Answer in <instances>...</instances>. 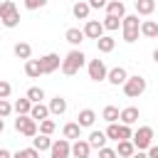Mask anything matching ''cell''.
I'll use <instances>...</instances> for the list:
<instances>
[{
    "mask_svg": "<svg viewBox=\"0 0 158 158\" xmlns=\"http://www.w3.org/2000/svg\"><path fill=\"white\" fill-rule=\"evenodd\" d=\"M44 5H47V0H25V7L27 10H40Z\"/></svg>",
    "mask_w": 158,
    "mask_h": 158,
    "instance_id": "60d3db41",
    "label": "cell"
},
{
    "mask_svg": "<svg viewBox=\"0 0 158 158\" xmlns=\"http://www.w3.org/2000/svg\"><path fill=\"white\" fill-rule=\"evenodd\" d=\"M153 62H156V64H158V47H156V49H153Z\"/></svg>",
    "mask_w": 158,
    "mask_h": 158,
    "instance_id": "bcb514c9",
    "label": "cell"
},
{
    "mask_svg": "<svg viewBox=\"0 0 158 158\" xmlns=\"http://www.w3.org/2000/svg\"><path fill=\"white\" fill-rule=\"evenodd\" d=\"M30 116L40 123V121H44V118H49V106H44V104H32V111H30Z\"/></svg>",
    "mask_w": 158,
    "mask_h": 158,
    "instance_id": "4316f807",
    "label": "cell"
},
{
    "mask_svg": "<svg viewBox=\"0 0 158 158\" xmlns=\"http://www.w3.org/2000/svg\"><path fill=\"white\" fill-rule=\"evenodd\" d=\"M126 79H128V72H126L123 67H114V69H109V77H106L109 84H114V86H123Z\"/></svg>",
    "mask_w": 158,
    "mask_h": 158,
    "instance_id": "30bf717a",
    "label": "cell"
},
{
    "mask_svg": "<svg viewBox=\"0 0 158 158\" xmlns=\"http://www.w3.org/2000/svg\"><path fill=\"white\" fill-rule=\"evenodd\" d=\"M69 156H72V143H69L67 138H59V141L52 143L49 158H69Z\"/></svg>",
    "mask_w": 158,
    "mask_h": 158,
    "instance_id": "52a82bcc",
    "label": "cell"
},
{
    "mask_svg": "<svg viewBox=\"0 0 158 158\" xmlns=\"http://www.w3.org/2000/svg\"><path fill=\"white\" fill-rule=\"evenodd\" d=\"M0 22H2L5 27H10V30H12V27H17V25H20V12H12V15H7V17H5V20H0Z\"/></svg>",
    "mask_w": 158,
    "mask_h": 158,
    "instance_id": "d590c367",
    "label": "cell"
},
{
    "mask_svg": "<svg viewBox=\"0 0 158 158\" xmlns=\"http://www.w3.org/2000/svg\"><path fill=\"white\" fill-rule=\"evenodd\" d=\"M99 158H118V156H116V148L104 146V148H99Z\"/></svg>",
    "mask_w": 158,
    "mask_h": 158,
    "instance_id": "ab89813d",
    "label": "cell"
},
{
    "mask_svg": "<svg viewBox=\"0 0 158 158\" xmlns=\"http://www.w3.org/2000/svg\"><path fill=\"white\" fill-rule=\"evenodd\" d=\"M10 94H12V84L5 81V79H0V99H7Z\"/></svg>",
    "mask_w": 158,
    "mask_h": 158,
    "instance_id": "74e56055",
    "label": "cell"
},
{
    "mask_svg": "<svg viewBox=\"0 0 158 158\" xmlns=\"http://www.w3.org/2000/svg\"><path fill=\"white\" fill-rule=\"evenodd\" d=\"M47 106H49V114H54V116H62V114L67 111V99L57 94L54 99H49V104H47Z\"/></svg>",
    "mask_w": 158,
    "mask_h": 158,
    "instance_id": "9a60e30c",
    "label": "cell"
},
{
    "mask_svg": "<svg viewBox=\"0 0 158 158\" xmlns=\"http://www.w3.org/2000/svg\"><path fill=\"white\" fill-rule=\"evenodd\" d=\"M54 128H57V123H54L52 118H44V121H40V133H44V136H52V133H54Z\"/></svg>",
    "mask_w": 158,
    "mask_h": 158,
    "instance_id": "d6a6232c",
    "label": "cell"
},
{
    "mask_svg": "<svg viewBox=\"0 0 158 158\" xmlns=\"http://www.w3.org/2000/svg\"><path fill=\"white\" fill-rule=\"evenodd\" d=\"M138 118H141V111H138L136 106H126V109H121V123L133 126Z\"/></svg>",
    "mask_w": 158,
    "mask_h": 158,
    "instance_id": "4fadbf2b",
    "label": "cell"
},
{
    "mask_svg": "<svg viewBox=\"0 0 158 158\" xmlns=\"http://www.w3.org/2000/svg\"><path fill=\"white\" fill-rule=\"evenodd\" d=\"M84 62H86V57H84V52L81 49H72L64 59H62V74H67V77H74L81 67H84Z\"/></svg>",
    "mask_w": 158,
    "mask_h": 158,
    "instance_id": "6da1fadb",
    "label": "cell"
},
{
    "mask_svg": "<svg viewBox=\"0 0 158 158\" xmlns=\"http://www.w3.org/2000/svg\"><path fill=\"white\" fill-rule=\"evenodd\" d=\"M64 40L69 42V44H81L84 42V30H79V27H69L67 32H64Z\"/></svg>",
    "mask_w": 158,
    "mask_h": 158,
    "instance_id": "44dd1931",
    "label": "cell"
},
{
    "mask_svg": "<svg viewBox=\"0 0 158 158\" xmlns=\"http://www.w3.org/2000/svg\"><path fill=\"white\" fill-rule=\"evenodd\" d=\"M148 158H158V146H151L148 148Z\"/></svg>",
    "mask_w": 158,
    "mask_h": 158,
    "instance_id": "7bdbcfd3",
    "label": "cell"
},
{
    "mask_svg": "<svg viewBox=\"0 0 158 158\" xmlns=\"http://www.w3.org/2000/svg\"><path fill=\"white\" fill-rule=\"evenodd\" d=\"M2 131H5V121L0 118V133H2Z\"/></svg>",
    "mask_w": 158,
    "mask_h": 158,
    "instance_id": "7dc6e473",
    "label": "cell"
},
{
    "mask_svg": "<svg viewBox=\"0 0 158 158\" xmlns=\"http://www.w3.org/2000/svg\"><path fill=\"white\" fill-rule=\"evenodd\" d=\"M86 141H89V146H91V148H104L109 138H106V131H91Z\"/></svg>",
    "mask_w": 158,
    "mask_h": 158,
    "instance_id": "603a6c76",
    "label": "cell"
},
{
    "mask_svg": "<svg viewBox=\"0 0 158 158\" xmlns=\"http://www.w3.org/2000/svg\"><path fill=\"white\" fill-rule=\"evenodd\" d=\"M133 146H136V151H148L151 146H153V128L151 126H141L136 133H133Z\"/></svg>",
    "mask_w": 158,
    "mask_h": 158,
    "instance_id": "5b68a950",
    "label": "cell"
},
{
    "mask_svg": "<svg viewBox=\"0 0 158 158\" xmlns=\"http://www.w3.org/2000/svg\"><path fill=\"white\" fill-rule=\"evenodd\" d=\"M12 52H15V57H17V59H25V62L32 57V47H30L27 42H17V44L12 47Z\"/></svg>",
    "mask_w": 158,
    "mask_h": 158,
    "instance_id": "83f0119b",
    "label": "cell"
},
{
    "mask_svg": "<svg viewBox=\"0 0 158 158\" xmlns=\"http://www.w3.org/2000/svg\"><path fill=\"white\" fill-rule=\"evenodd\" d=\"M133 138V131H131V126H126V123H118V141H131Z\"/></svg>",
    "mask_w": 158,
    "mask_h": 158,
    "instance_id": "e575fe53",
    "label": "cell"
},
{
    "mask_svg": "<svg viewBox=\"0 0 158 158\" xmlns=\"http://www.w3.org/2000/svg\"><path fill=\"white\" fill-rule=\"evenodd\" d=\"M52 143H54V141H52L49 136H44V133H37V136L32 138V148H37L40 153H42V151H49Z\"/></svg>",
    "mask_w": 158,
    "mask_h": 158,
    "instance_id": "cb8c5ba5",
    "label": "cell"
},
{
    "mask_svg": "<svg viewBox=\"0 0 158 158\" xmlns=\"http://www.w3.org/2000/svg\"><path fill=\"white\" fill-rule=\"evenodd\" d=\"M89 151H91V146H89V141H74L72 143V156L74 158H89Z\"/></svg>",
    "mask_w": 158,
    "mask_h": 158,
    "instance_id": "2e32d148",
    "label": "cell"
},
{
    "mask_svg": "<svg viewBox=\"0 0 158 158\" xmlns=\"http://www.w3.org/2000/svg\"><path fill=\"white\" fill-rule=\"evenodd\" d=\"M40 64H42V74H52V72H57L62 67V59H59V54L49 52V54L40 57Z\"/></svg>",
    "mask_w": 158,
    "mask_h": 158,
    "instance_id": "ba28073f",
    "label": "cell"
},
{
    "mask_svg": "<svg viewBox=\"0 0 158 158\" xmlns=\"http://www.w3.org/2000/svg\"><path fill=\"white\" fill-rule=\"evenodd\" d=\"M12 114V104L7 99H0V118H7Z\"/></svg>",
    "mask_w": 158,
    "mask_h": 158,
    "instance_id": "8d00e7d4",
    "label": "cell"
},
{
    "mask_svg": "<svg viewBox=\"0 0 158 158\" xmlns=\"http://www.w3.org/2000/svg\"><path fill=\"white\" fill-rule=\"evenodd\" d=\"M12 158H40V151L37 148H22V151H17V153H12Z\"/></svg>",
    "mask_w": 158,
    "mask_h": 158,
    "instance_id": "836d02e7",
    "label": "cell"
},
{
    "mask_svg": "<svg viewBox=\"0 0 158 158\" xmlns=\"http://www.w3.org/2000/svg\"><path fill=\"white\" fill-rule=\"evenodd\" d=\"M131 158H148V151H136Z\"/></svg>",
    "mask_w": 158,
    "mask_h": 158,
    "instance_id": "ee69618b",
    "label": "cell"
},
{
    "mask_svg": "<svg viewBox=\"0 0 158 158\" xmlns=\"http://www.w3.org/2000/svg\"><path fill=\"white\" fill-rule=\"evenodd\" d=\"M114 47H116V40H114L111 35H104L101 40H96V49H99L101 54H109V52H114Z\"/></svg>",
    "mask_w": 158,
    "mask_h": 158,
    "instance_id": "7402d4cb",
    "label": "cell"
},
{
    "mask_svg": "<svg viewBox=\"0 0 158 158\" xmlns=\"http://www.w3.org/2000/svg\"><path fill=\"white\" fill-rule=\"evenodd\" d=\"M121 35H123V42H128V44L138 40V35H141V20H138V15H126L121 20Z\"/></svg>",
    "mask_w": 158,
    "mask_h": 158,
    "instance_id": "7a4b0ae2",
    "label": "cell"
},
{
    "mask_svg": "<svg viewBox=\"0 0 158 158\" xmlns=\"http://www.w3.org/2000/svg\"><path fill=\"white\" fill-rule=\"evenodd\" d=\"M12 12H17V5H15L12 0H2V2H0V20H5V17L12 15Z\"/></svg>",
    "mask_w": 158,
    "mask_h": 158,
    "instance_id": "4dcf8cb0",
    "label": "cell"
},
{
    "mask_svg": "<svg viewBox=\"0 0 158 158\" xmlns=\"http://www.w3.org/2000/svg\"><path fill=\"white\" fill-rule=\"evenodd\" d=\"M15 131L22 133V136H27V138H35V136L40 133L37 121H35L32 116H17V118H15Z\"/></svg>",
    "mask_w": 158,
    "mask_h": 158,
    "instance_id": "277c9868",
    "label": "cell"
},
{
    "mask_svg": "<svg viewBox=\"0 0 158 158\" xmlns=\"http://www.w3.org/2000/svg\"><path fill=\"white\" fill-rule=\"evenodd\" d=\"M89 12H91V7H89L86 0H77V2L72 5V15H74L77 20H89Z\"/></svg>",
    "mask_w": 158,
    "mask_h": 158,
    "instance_id": "7c38bea8",
    "label": "cell"
},
{
    "mask_svg": "<svg viewBox=\"0 0 158 158\" xmlns=\"http://www.w3.org/2000/svg\"><path fill=\"white\" fill-rule=\"evenodd\" d=\"M118 25H121V17H114V15H106L104 17V30L114 32V30H118Z\"/></svg>",
    "mask_w": 158,
    "mask_h": 158,
    "instance_id": "1f68e13d",
    "label": "cell"
},
{
    "mask_svg": "<svg viewBox=\"0 0 158 158\" xmlns=\"http://www.w3.org/2000/svg\"><path fill=\"white\" fill-rule=\"evenodd\" d=\"M141 35L148 37V40L158 37V22H156V20H143V22H141Z\"/></svg>",
    "mask_w": 158,
    "mask_h": 158,
    "instance_id": "d4e9b609",
    "label": "cell"
},
{
    "mask_svg": "<svg viewBox=\"0 0 158 158\" xmlns=\"http://www.w3.org/2000/svg\"><path fill=\"white\" fill-rule=\"evenodd\" d=\"M86 72H89V79H91V81H104V79L109 77V69H106L104 59H91V62L86 64Z\"/></svg>",
    "mask_w": 158,
    "mask_h": 158,
    "instance_id": "8992f818",
    "label": "cell"
},
{
    "mask_svg": "<svg viewBox=\"0 0 158 158\" xmlns=\"http://www.w3.org/2000/svg\"><path fill=\"white\" fill-rule=\"evenodd\" d=\"M143 91H146V79H143V77L133 74V77L126 79V84H123V94H126L128 99H138Z\"/></svg>",
    "mask_w": 158,
    "mask_h": 158,
    "instance_id": "3957f363",
    "label": "cell"
},
{
    "mask_svg": "<svg viewBox=\"0 0 158 158\" xmlns=\"http://www.w3.org/2000/svg\"><path fill=\"white\" fill-rule=\"evenodd\" d=\"M94 121H96V111H94V109H81L79 116H77V123H79L81 128H91Z\"/></svg>",
    "mask_w": 158,
    "mask_h": 158,
    "instance_id": "8fae6325",
    "label": "cell"
},
{
    "mask_svg": "<svg viewBox=\"0 0 158 158\" xmlns=\"http://www.w3.org/2000/svg\"><path fill=\"white\" fill-rule=\"evenodd\" d=\"M133 2H136V0H133Z\"/></svg>",
    "mask_w": 158,
    "mask_h": 158,
    "instance_id": "f907efd6",
    "label": "cell"
},
{
    "mask_svg": "<svg viewBox=\"0 0 158 158\" xmlns=\"http://www.w3.org/2000/svg\"><path fill=\"white\" fill-rule=\"evenodd\" d=\"M156 2H158V0H156Z\"/></svg>",
    "mask_w": 158,
    "mask_h": 158,
    "instance_id": "c3c4849f",
    "label": "cell"
},
{
    "mask_svg": "<svg viewBox=\"0 0 158 158\" xmlns=\"http://www.w3.org/2000/svg\"><path fill=\"white\" fill-rule=\"evenodd\" d=\"M133 153H136L133 141H118V143H116V156H118V158H131Z\"/></svg>",
    "mask_w": 158,
    "mask_h": 158,
    "instance_id": "d6986e66",
    "label": "cell"
},
{
    "mask_svg": "<svg viewBox=\"0 0 158 158\" xmlns=\"http://www.w3.org/2000/svg\"><path fill=\"white\" fill-rule=\"evenodd\" d=\"M84 37H89V40H101V37H104V22H99V20H86V25H84Z\"/></svg>",
    "mask_w": 158,
    "mask_h": 158,
    "instance_id": "9c48e42d",
    "label": "cell"
},
{
    "mask_svg": "<svg viewBox=\"0 0 158 158\" xmlns=\"http://www.w3.org/2000/svg\"><path fill=\"white\" fill-rule=\"evenodd\" d=\"M25 96H27L32 104H42V99H44V89H42V86H30Z\"/></svg>",
    "mask_w": 158,
    "mask_h": 158,
    "instance_id": "f546056e",
    "label": "cell"
},
{
    "mask_svg": "<svg viewBox=\"0 0 158 158\" xmlns=\"http://www.w3.org/2000/svg\"><path fill=\"white\" fill-rule=\"evenodd\" d=\"M86 2H89V7H106L109 0H86Z\"/></svg>",
    "mask_w": 158,
    "mask_h": 158,
    "instance_id": "b9f144b4",
    "label": "cell"
},
{
    "mask_svg": "<svg viewBox=\"0 0 158 158\" xmlns=\"http://www.w3.org/2000/svg\"><path fill=\"white\" fill-rule=\"evenodd\" d=\"M0 158H12V153L7 148H0Z\"/></svg>",
    "mask_w": 158,
    "mask_h": 158,
    "instance_id": "f6af8a7d",
    "label": "cell"
},
{
    "mask_svg": "<svg viewBox=\"0 0 158 158\" xmlns=\"http://www.w3.org/2000/svg\"><path fill=\"white\" fill-rule=\"evenodd\" d=\"M106 138L118 141V123H109V128H106Z\"/></svg>",
    "mask_w": 158,
    "mask_h": 158,
    "instance_id": "f35d334b",
    "label": "cell"
},
{
    "mask_svg": "<svg viewBox=\"0 0 158 158\" xmlns=\"http://www.w3.org/2000/svg\"><path fill=\"white\" fill-rule=\"evenodd\" d=\"M12 111H15L17 116H30V111H32V101H30L27 96H22V99H17V101L12 104Z\"/></svg>",
    "mask_w": 158,
    "mask_h": 158,
    "instance_id": "ac0fdd59",
    "label": "cell"
},
{
    "mask_svg": "<svg viewBox=\"0 0 158 158\" xmlns=\"http://www.w3.org/2000/svg\"><path fill=\"white\" fill-rule=\"evenodd\" d=\"M133 5H136V15H143V17L153 15L156 10V0H136Z\"/></svg>",
    "mask_w": 158,
    "mask_h": 158,
    "instance_id": "ffe728a7",
    "label": "cell"
},
{
    "mask_svg": "<svg viewBox=\"0 0 158 158\" xmlns=\"http://www.w3.org/2000/svg\"><path fill=\"white\" fill-rule=\"evenodd\" d=\"M101 118H104L106 123H116V121L121 118V111H118V106H104V111H101Z\"/></svg>",
    "mask_w": 158,
    "mask_h": 158,
    "instance_id": "f1b7e54d",
    "label": "cell"
},
{
    "mask_svg": "<svg viewBox=\"0 0 158 158\" xmlns=\"http://www.w3.org/2000/svg\"><path fill=\"white\" fill-rule=\"evenodd\" d=\"M25 74H27L30 79H37V77L42 74V64H40V59H27V62H25Z\"/></svg>",
    "mask_w": 158,
    "mask_h": 158,
    "instance_id": "484cf974",
    "label": "cell"
},
{
    "mask_svg": "<svg viewBox=\"0 0 158 158\" xmlns=\"http://www.w3.org/2000/svg\"><path fill=\"white\" fill-rule=\"evenodd\" d=\"M106 15H114V17H126V7H123V2L121 0H109L106 2Z\"/></svg>",
    "mask_w": 158,
    "mask_h": 158,
    "instance_id": "e0dca14e",
    "label": "cell"
},
{
    "mask_svg": "<svg viewBox=\"0 0 158 158\" xmlns=\"http://www.w3.org/2000/svg\"><path fill=\"white\" fill-rule=\"evenodd\" d=\"M62 136H64L67 141H79V138H81V126H79L77 121H72V123H64V128H62Z\"/></svg>",
    "mask_w": 158,
    "mask_h": 158,
    "instance_id": "5bb4252c",
    "label": "cell"
},
{
    "mask_svg": "<svg viewBox=\"0 0 158 158\" xmlns=\"http://www.w3.org/2000/svg\"><path fill=\"white\" fill-rule=\"evenodd\" d=\"M0 25H2V22H0Z\"/></svg>",
    "mask_w": 158,
    "mask_h": 158,
    "instance_id": "681fc988",
    "label": "cell"
}]
</instances>
